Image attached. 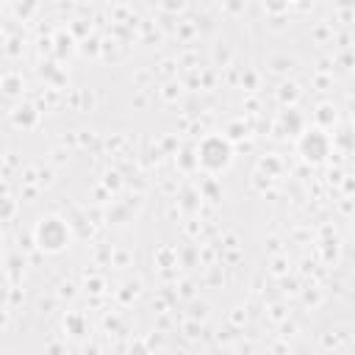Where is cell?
<instances>
[{"label": "cell", "mask_w": 355, "mask_h": 355, "mask_svg": "<svg viewBox=\"0 0 355 355\" xmlns=\"http://www.w3.org/2000/svg\"><path fill=\"white\" fill-rule=\"evenodd\" d=\"M194 161L208 175H219L233 164V144L222 133H208L194 147Z\"/></svg>", "instance_id": "6da1fadb"}, {"label": "cell", "mask_w": 355, "mask_h": 355, "mask_svg": "<svg viewBox=\"0 0 355 355\" xmlns=\"http://www.w3.org/2000/svg\"><path fill=\"white\" fill-rule=\"evenodd\" d=\"M69 241H72V230H69V225H67L61 216H55V214H47V216H42V219L33 225V244H36L44 255H58V252H64V250L69 247Z\"/></svg>", "instance_id": "7a4b0ae2"}, {"label": "cell", "mask_w": 355, "mask_h": 355, "mask_svg": "<svg viewBox=\"0 0 355 355\" xmlns=\"http://www.w3.org/2000/svg\"><path fill=\"white\" fill-rule=\"evenodd\" d=\"M330 150H333V144H330V136H327V130H322V128H305L302 133H300V139H297V153L302 155V161L305 164H311V166H319V164H324L327 158H330Z\"/></svg>", "instance_id": "3957f363"}, {"label": "cell", "mask_w": 355, "mask_h": 355, "mask_svg": "<svg viewBox=\"0 0 355 355\" xmlns=\"http://www.w3.org/2000/svg\"><path fill=\"white\" fill-rule=\"evenodd\" d=\"M39 108L33 103H17L14 111H11V125L19 128V130H31L39 125Z\"/></svg>", "instance_id": "277c9868"}, {"label": "cell", "mask_w": 355, "mask_h": 355, "mask_svg": "<svg viewBox=\"0 0 355 355\" xmlns=\"http://www.w3.org/2000/svg\"><path fill=\"white\" fill-rule=\"evenodd\" d=\"M277 125H283L288 133H302V130H305V119H302V114H300L294 105L280 111V116H277Z\"/></svg>", "instance_id": "5b68a950"}, {"label": "cell", "mask_w": 355, "mask_h": 355, "mask_svg": "<svg viewBox=\"0 0 355 355\" xmlns=\"http://www.w3.org/2000/svg\"><path fill=\"white\" fill-rule=\"evenodd\" d=\"M22 89H25L22 75H17V72H6V75L0 78V92H3L6 97H22Z\"/></svg>", "instance_id": "8992f818"}, {"label": "cell", "mask_w": 355, "mask_h": 355, "mask_svg": "<svg viewBox=\"0 0 355 355\" xmlns=\"http://www.w3.org/2000/svg\"><path fill=\"white\" fill-rule=\"evenodd\" d=\"M313 119H316V128L327 130V128L336 125V108H333L330 103H319L316 111H313Z\"/></svg>", "instance_id": "52a82bcc"}, {"label": "cell", "mask_w": 355, "mask_h": 355, "mask_svg": "<svg viewBox=\"0 0 355 355\" xmlns=\"http://www.w3.org/2000/svg\"><path fill=\"white\" fill-rule=\"evenodd\" d=\"M277 97H280V103H283V105H286V103H291V105H294V100L300 97V86H297L294 80H288V83H283V86H280Z\"/></svg>", "instance_id": "ba28073f"}, {"label": "cell", "mask_w": 355, "mask_h": 355, "mask_svg": "<svg viewBox=\"0 0 355 355\" xmlns=\"http://www.w3.org/2000/svg\"><path fill=\"white\" fill-rule=\"evenodd\" d=\"M17 211V202L11 197H0V219H8Z\"/></svg>", "instance_id": "9c48e42d"}]
</instances>
